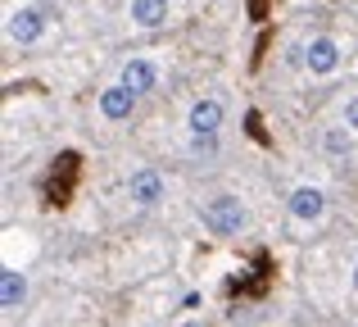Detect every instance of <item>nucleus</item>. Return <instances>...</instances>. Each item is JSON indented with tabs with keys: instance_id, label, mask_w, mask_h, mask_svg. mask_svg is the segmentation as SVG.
Listing matches in <instances>:
<instances>
[{
	"instance_id": "1",
	"label": "nucleus",
	"mask_w": 358,
	"mask_h": 327,
	"mask_svg": "<svg viewBox=\"0 0 358 327\" xmlns=\"http://www.w3.org/2000/svg\"><path fill=\"white\" fill-rule=\"evenodd\" d=\"M200 223L213 232V237H236V232L245 228V204L236 200V195H213V200L200 204Z\"/></svg>"
},
{
	"instance_id": "2",
	"label": "nucleus",
	"mask_w": 358,
	"mask_h": 327,
	"mask_svg": "<svg viewBox=\"0 0 358 327\" xmlns=\"http://www.w3.org/2000/svg\"><path fill=\"white\" fill-rule=\"evenodd\" d=\"M164 191H168V182H164L159 168H136V173L127 177V200L141 204V209H155V204L164 200Z\"/></svg>"
},
{
	"instance_id": "3",
	"label": "nucleus",
	"mask_w": 358,
	"mask_h": 327,
	"mask_svg": "<svg viewBox=\"0 0 358 327\" xmlns=\"http://www.w3.org/2000/svg\"><path fill=\"white\" fill-rule=\"evenodd\" d=\"M45 27H50V18H45L41 9H14L9 23H5V36L14 46H36L45 36Z\"/></svg>"
},
{
	"instance_id": "4",
	"label": "nucleus",
	"mask_w": 358,
	"mask_h": 327,
	"mask_svg": "<svg viewBox=\"0 0 358 327\" xmlns=\"http://www.w3.org/2000/svg\"><path fill=\"white\" fill-rule=\"evenodd\" d=\"M136 100H141V96L127 87V82H114V87H105V91H100V100H96V105H100V114H105L109 123H127V118L136 114Z\"/></svg>"
},
{
	"instance_id": "5",
	"label": "nucleus",
	"mask_w": 358,
	"mask_h": 327,
	"mask_svg": "<svg viewBox=\"0 0 358 327\" xmlns=\"http://www.w3.org/2000/svg\"><path fill=\"white\" fill-rule=\"evenodd\" d=\"M286 209H290L295 223H317L327 214V191H322V186H295Z\"/></svg>"
},
{
	"instance_id": "6",
	"label": "nucleus",
	"mask_w": 358,
	"mask_h": 327,
	"mask_svg": "<svg viewBox=\"0 0 358 327\" xmlns=\"http://www.w3.org/2000/svg\"><path fill=\"white\" fill-rule=\"evenodd\" d=\"M304 64H308V73H317V78H327V73L341 69V46H336V36H313V41L304 46Z\"/></svg>"
},
{
	"instance_id": "7",
	"label": "nucleus",
	"mask_w": 358,
	"mask_h": 327,
	"mask_svg": "<svg viewBox=\"0 0 358 327\" xmlns=\"http://www.w3.org/2000/svg\"><path fill=\"white\" fill-rule=\"evenodd\" d=\"M186 127H191V137H218V127H222V100H213V96L195 100Z\"/></svg>"
},
{
	"instance_id": "8",
	"label": "nucleus",
	"mask_w": 358,
	"mask_h": 327,
	"mask_svg": "<svg viewBox=\"0 0 358 327\" xmlns=\"http://www.w3.org/2000/svg\"><path fill=\"white\" fill-rule=\"evenodd\" d=\"M118 82H127L136 96H150V91L159 87V69H155V60H127L122 64V78Z\"/></svg>"
},
{
	"instance_id": "9",
	"label": "nucleus",
	"mask_w": 358,
	"mask_h": 327,
	"mask_svg": "<svg viewBox=\"0 0 358 327\" xmlns=\"http://www.w3.org/2000/svg\"><path fill=\"white\" fill-rule=\"evenodd\" d=\"M23 300H27V277L18 268H0V309L14 314L23 309Z\"/></svg>"
},
{
	"instance_id": "10",
	"label": "nucleus",
	"mask_w": 358,
	"mask_h": 327,
	"mask_svg": "<svg viewBox=\"0 0 358 327\" xmlns=\"http://www.w3.org/2000/svg\"><path fill=\"white\" fill-rule=\"evenodd\" d=\"M127 18H131L136 27H145V32H155V27L168 23V0H131Z\"/></svg>"
},
{
	"instance_id": "11",
	"label": "nucleus",
	"mask_w": 358,
	"mask_h": 327,
	"mask_svg": "<svg viewBox=\"0 0 358 327\" xmlns=\"http://www.w3.org/2000/svg\"><path fill=\"white\" fill-rule=\"evenodd\" d=\"M322 151L336 155V160H345V155L354 151V127L350 123H345V127H327V132H322Z\"/></svg>"
},
{
	"instance_id": "12",
	"label": "nucleus",
	"mask_w": 358,
	"mask_h": 327,
	"mask_svg": "<svg viewBox=\"0 0 358 327\" xmlns=\"http://www.w3.org/2000/svg\"><path fill=\"white\" fill-rule=\"evenodd\" d=\"M345 123L358 132V96H350V105H345Z\"/></svg>"
},
{
	"instance_id": "13",
	"label": "nucleus",
	"mask_w": 358,
	"mask_h": 327,
	"mask_svg": "<svg viewBox=\"0 0 358 327\" xmlns=\"http://www.w3.org/2000/svg\"><path fill=\"white\" fill-rule=\"evenodd\" d=\"M350 282H354V291H358V259H354V273H350Z\"/></svg>"
}]
</instances>
